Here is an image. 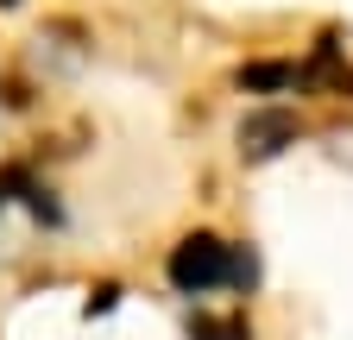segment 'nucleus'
Returning a JSON list of instances; mask_svg holds the SVG:
<instances>
[{
  "label": "nucleus",
  "instance_id": "39448f33",
  "mask_svg": "<svg viewBox=\"0 0 353 340\" xmlns=\"http://www.w3.org/2000/svg\"><path fill=\"white\" fill-rule=\"evenodd\" d=\"M114 303H120V290H114V284H101L95 296H88V315H101V309H114Z\"/></svg>",
  "mask_w": 353,
  "mask_h": 340
},
{
  "label": "nucleus",
  "instance_id": "7ed1b4c3",
  "mask_svg": "<svg viewBox=\"0 0 353 340\" xmlns=\"http://www.w3.org/2000/svg\"><path fill=\"white\" fill-rule=\"evenodd\" d=\"M290 82H296V70L290 63H252V70H240V89H290Z\"/></svg>",
  "mask_w": 353,
  "mask_h": 340
},
{
  "label": "nucleus",
  "instance_id": "20e7f679",
  "mask_svg": "<svg viewBox=\"0 0 353 340\" xmlns=\"http://www.w3.org/2000/svg\"><path fill=\"white\" fill-rule=\"evenodd\" d=\"M190 340H252V328L246 321H208V315H196L190 321Z\"/></svg>",
  "mask_w": 353,
  "mask_h": 340
},
{
  "label": "nucleus",
  "instance_id": "f257e3e1",
  "mask_svg": "<svg viewBox=\"0 0 353 340\" xmlns=\"http://www.w3.org/2000/svg\"><path fill=\"white\" fill-rule=\"evenodd\" d=\"M170 284L183 290V296H208V290H221L228 284V271H234V246L228 240H214V233H190V240H176L170 246Z\"/></svg>",
  "mask_w": 353,
  "mask_h": 340
},
{
  "label": "nucleus",
  "instance_id": "423d86ee",
  "mask_svg": "<svg viewBox=\"0 0 353 340\" xmlns=\"http://www.w3.org/2000/svg\"><path fill=\"white\" fill-rule=\"evenodd\" d=\"M0 7H19V0H0Z\"/></svg>",
  "mask_w": 353,
  "mask_h": 340
},
{
  "label": "nucleus",
  "instance_id": "f03ea898",
  "mask_svg": "<svg viewBox=\"0 0 353 340\" xmlns=\"http://www.w3.org/2000/svg\"><path fill=\"white\" fill-rule=\"evenodd\" d=\"M296 139V120L290 114H252L246 126H240V145L252 151V158H272V151H284Z\"/></svg>",
  "mask_w": 353,
  "mask_h": 340
}]
</instances>
